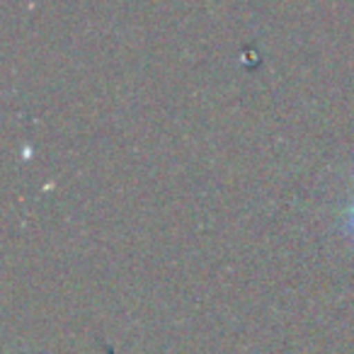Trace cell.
Listing matches in <instances>:
<instances>
[{"label":"cell","mask_w":354,"mask_h":354,"mask_svg":"<svg viewBox=\"0 0 354 354\" xmlns=\"http://www.w3.org/2000/svg\"><path fill=\"white\" fill-rule=\"evenodd\" d=\"M342 228H344V233L349 236V241L354 243V199L349 202L347 212H344V216H342Z\"/></svg>","instance_id":"6da1fadb"}]
</instances>
